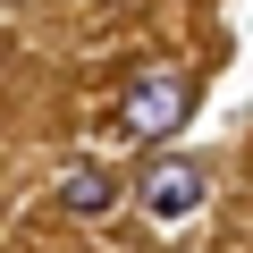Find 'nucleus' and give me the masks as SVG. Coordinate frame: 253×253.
Here are the masks:
<instances>
[{
	"label": "nucleus",
	"mask_w": 253,
	"mask_h": 253,
	"mask_svg": "<svg viewBox=\"0 0 253 253\" xmlns=\"http://www.w3.org/2000/svg\"><path fill=\"white\" fill-rule=\"evenodd\" d=\"M177 118H186V76H169V68H152L118 93V135L126 144H161Z\"/></svg>",
	"instance_id": "obj_1"
},
{
	"label": "nucleus",
	"mask_w": 253,
	"mask_h": 253,
	"mask_svg": "<svg viewBox=\"0 0 253 253\" xmlns=\"http://www.w3.org/2000/svg\"><path fill=\"white\" fill-rule=\"evenodd\" d=\"M203 194H211V177H203L194 161H152V169H144V211H152L161 228L194 219V211H203Z\"/></svg>",
	"instance_id": "obj_2"
},
{
	"label": "nucleus",
	"mask_w": 253,
	"mask_h": 253,
	"mask_svg": "<svg viewBox=\"0 0 253 253\" xmlns=\"http://www.w3.org/2000/svg\"><path fill=\"white\" fill-rule=\"evenodd\" d=\"M59 211H76V219H110V211H118V177H110L101 161H76V169L59 177Z\"/></svg>",
	"instance_id": "obj_3"
}]
</instances>
